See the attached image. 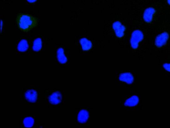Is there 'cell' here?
Wrapping results in <instances>:
<instances>
[{"mask_svg":"<svg viewBox=\"0 0 170 128\" xmlns=\"http://www.w3.org/2000/svg\"><path fill=\"white\" fill-rule=\"evenodd\" d=\"M16 21L18 28L25 32L35 28L38 24L36 18L28 14H23L18 15Z\"/></svg>","mask_w":170,"mask_h":128,"instance_id":"obj_1","label":"cell"},{"mask_svg":"<svg viewBox=\"0 0 170 128\" xmlns=\"http://www.w3.org/2000/svg\"><path fill=\"white\" fill-rule=\"evenodd\" d=\"M144 35L143 33L139 30H136L133 32L130 39L131 47L133 49H136L139 46L140 42L143 40Z\"/></svg>","mask_w":170,"mask_h":128,"instance_id":"obj_2","label":"cell"},{"mask_svg":"<svg viewBox=\"0 0 170 128\" xmlns=\"http://www.w3.org/2000/svg\"><path fill=\"white\" fill-rule=\"evenodd\" d=\"M169 38V35L167 32H164L158 35L156 39L155 44L160 48L166 45Z\"/></svg>","mask_w":170,"mask_h":128,"instance_id":"obj_3","label":"cell"},{"mask_svg":"<svg viewBox=\"0 0 170 128\" xmlns=\"http://www.w3.org/2000/svg\"><path fill=\"white\" fill-rule=\"evenodd\" d=\"M112 26L115 33L118 37L121 38L124 35V32L126 28L125 26L119 21H117L114 22Z\"/></svg>","mask_w":170,"mask_h":128,"instance_id":"obj_4","label":"cell"},{"mask_svg":"<svg viewBox=\"0 0 170 128\" xmlns=\"http://www.w3.org/2000/svg\"><path fill=\"white\" fill-rule=\"evenodd\" d=\"M156 13V10L152 8H147L143 14V19L146 22L150 23L152 22L153 15Z\"/></svg>","mask_w":170,"mask_h":128,"instance_id":"obj_5","label":"cell"},{"mask_svg":"<svg viewBox=\"0 0 170 128\" xmlns=\"http://www.w3.org/2000/svg\"><path fill=\"white\" fill-rule=\"evenodd\" d=\"M62 99V94L58 92L52 94L49 97V102L53 104H57L61 102Z\"/></svg>","mask_w":170,"mask_h":128,"instance_id":"obj_6","label":"cell"},{"mask_svg":"<svg viewBox=\"0 0 170 128\" xmlns=\"http://www.w3.org/2000/svg\"><path fill=\"white\" fill-rule=\"evenodd\" d=\"M119 79L120 81L125 82L128 84H131L134 82V78L132 74L126 72L120 74Z\"/></svg>","mask_w":170,"mask_h":128,"instance_id":"obj_7","label":"cell"},{"mask_svg":"<svg viewBox=\"0 0 170 128\" xmlns=\"http://www.w3.org/2000/svg\"><path fill=\"white\" fill-rule=\"evenodd\" d=\"M26 99L31 103H35L37 99V93L34 90H29L25 93Z\"/></svg>","mask_w":170,"mask_h":128,"instance_id":"obj_8","label":"cell"},{"mask_svg":"<svg viewBox=\"0 0 170 128\" xmlns=\"http://www.w3.org/2000/svg\"><path fill=\"white\" fill-rule=\"evenodd\" d=\"M89 117L88 112L85 110H81L78 114V121L80 123H85L88 120Z\"/></svg>","mask_w":170,"mask_h":128,"instance_id":"obj_9","label":"cell"},{"mask_svg":"<svg viewBox=\"0 0 170 128\" xmlns=\"http://www.w3.org/2000/svg\"><path fill=\"white\" fill-rule=\"evenodd\" d=\"M139 102V98L137 96L134 95L126 100L124 105L126 106L132 107L137 105Z\"/></svg>","mask_w":170,"mask_h":128,"instance_id":"obj_10","label":"cell"},{"mask_svg":"<svg viewBox=\"0 0 170 128\" xmlns=\"http://www.w3.org/2000/svg\"><path fill=\"white\" fill-rule=\"evenodd\" d=\"M80 43L81 45L82 49L84 51H89L92 47V44L91 42L85 38H83L80 39Z\"/></svg>","mask_w":170,"mask_h":128,"instance_id":"obj_11","label":"cell"},{"mask_svg":"<svg viewBox=\"0 0 170 128\" xmlns=\"http://www.w3.org/2000/svg\"><path fill=\"white\" fill-rule=\"evenodd\" d=\"M57 57L58 61L61 63L64 64L67 61V58L65 56L64 53V50L62 48H60L58 50Z\"/></svg>","mask_w":170,"mask_h":128,"instance_id":"obj_12","label":"cell"},{"mask_svg":"<svg viewBox=\"0 0 170 128\" xmlns=\"http://www.w3.org/2000/svg\"><path fill=\"white\" fill-rule=\"evenodd\" d=\"M28 42L26 40H23L19 42L18 46V49L19 51L23 52L28 50Z\"/></svg>","mask_w":170,"mask_h":128,"instance_id":"obj_13","label":"cell"},{"mask_svg":"<svg viewBox=\"0 0 170 128\" xmlns=\"http://www.w3.org/2000/svg\"><path fill=\"white\" fill-rule=\"evenodd\" d=\"M42 42L41 39L38 38L36 39L33 43V49L34 51H39L42 49Z\"/></svg>","mask_w":170,"mask_h":128,"instance_id":"obj_14","label":"cell"},{"mask_svg":"<svg viewBox=\"0 0 170 128\" xmlns=\"http://www.w3.org/2000/svg\"><path fill=\"white\" fill-rule=\"evenodd\" d=\"M34 120L31 117H27L23 121V123L25 127H31L33 125Z\"/></svg>","mask_w":170,"mask_h":128,"instance_id":"obj_15","label":"cell"},{"mask_svg":"<svg viewBox=\"0 0 170 128\" xmlns=\"http://www.w3.org/2000/svg\"><path fill=\"white\" fill-rule=\"evenodd\" d=\"M163 67L167 71L170 72V63L164 64Z\"/></svg>","mask_w":170,"mask_h":128,"instance_id":"obj_16","label":"cell"},{"mask_svg":"<svg viewBox=\"0 0 170 128\" xmlns=\"http://www.w3.org/2000/svg\"><path fill=\"white\" fill-rule=\"evenodd\" d=\"M27 1L30 3H33L36 2L37 0H27Z\"/></svg>","mask_w":170,"mask_h":128,"instance_id":"obj_17","label":"cell"},{"mask_svg":"<svg viewBox=\"0 0 170 128\" xmlns=\"http://www.w3.org/2000/svg\"><path fill=\"white\" fill-rule=\"evenodd\" d=\"M167 3L168 4L170 5V0H167Z\"/></svg>","mask_w":170,"mask_h":128,"instance_id":"obj_18","label":"cell"}]
</instances>
